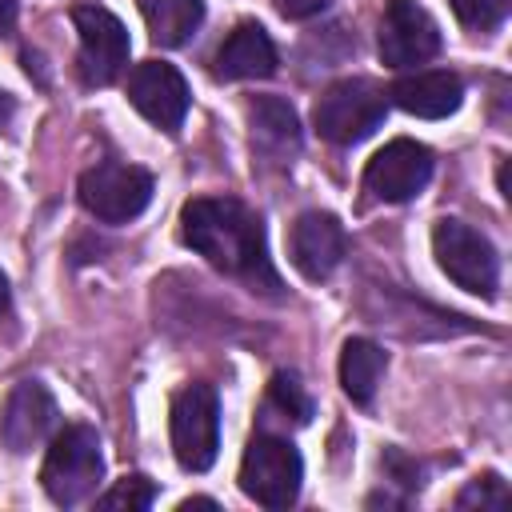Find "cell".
I'll list each match as a JSON object with an SVG mask.
<instances>
[{"mask_svg":"<svg viewBox=\"0 0 512 512\" xmlns=\"http://www.w3.org/2000/svg\"><path fill=\"white\" fill-rule=\"evenodd\" d=\"M448 4H452V12H456L460 24L488 32V28H496L508 16V4L512 0H448Z\"/></svg>","mask_w":512,"mask_h":512,"instance_id":"44dd1931","label":"cell"},{"mask_svg":"<svg viewBox=\"0 0 512 512\" xmlns=\"http://www.w3.org/2000/svg\"><path fill=\"white\" fill-rule=\"evenodd\" d=\"M180 508H216V500H184Z\"/></svg>","mask_w":512,"mask_h":512,"instance_id":"484cf974","label":"cell"},{"mask_svg":"<svg viewBox=\"0 0 512 512\" xmlns=\"http://www.w3.org/2000/svg\"><path fill=\"white\" fill-rule=\"evenodd\" d=\"M212 64H216L220 80H264V76L276 72V48H272V40H268V32L260 24L244 20L216 48Z\"/></svg>","mask_w":512,"mask_h":512,"instance_id":"9a60e30c","label":"cell"},{"mask_svg":"<svg viewBox=\"0 0 512 512\" xmlns=\"http://www.w3.org/2000/svg\"><path fill=\"white\" fill-rule=\"evenodd\" d=\"M152 200V176L136 164L104 160L80 176V204L104 224H128Z\"/></svg>","mask_w":512,"mask_h":512,"instance_id":"52a82bcc","label":"cell"},{"mask_svg":"<svg viewBox=\"0 0 512 512\" xmlns=\"http://www.w3.org/2000/svg\"><path fill=\"white\" fill-rule=\"evenodd\" d=\"M384 368H388L384 348L372 344V340H364V336H352L344 344V352H340V384H344V392L356 404H372Z\"/></svg>","mask_w":512,"mask_h":512,"instance_id":"e0dca14e","label":"cell"},{"mask_svg":"<svg viewBox=\"0 0 512 512\" xmlns=\"http://www.w3.org/2000/svg\"><path fill=\"white\" fill-rule=\"evenodd\" d=\"M4 308H8V276L0 272V312H4Z\"/></svg>","mask_w":512,"mask_h":512,"instance_id":"d4e9b609","label":"cell"},{"mask_svg":"<svg viewBox=\"0 0 512 512\" xmlns=\"http://www.w3.org/2000/svg\"><path fill=\"white\" fill-rule=\"evenodd\" d=\"M248 120H252V144L260 152H268L276 160L296 156V148H300V120H296L292 104H284L280 96H260V100H252Z\"/></svg>","mask_w":512,"mask_h":512,"instance_id":"2e32d148","label":"cell"},{"mask_svg":"<svg viewBox=\"0 0 512 512\" xmlns=\"http://www.w3.org/2000/svg\"><path fill=\"white\" fill-rule=\"evenodd\" d=\"M432 252H436V264L448 272V280H456L464 292H476V296H492L496 292L500 256L488 244V236H480L464 220H436Z\"/></svg>","mask_w":512,"mask_h":512,"instance_id":"5b68a950","label":"cell"},{"mask_svg":"<svg viewBox=\"0 0 512 512\" xmlns=\"http://www.w3.org/2000/svg\"><path fill=\"white\" fill-rule=\"evenodd\" d=\"M172 452L184 472H208L220 448V400L208 384H188L172 400Z\"/></svg>","mask_w":512,"mask_h":512,"instance_id":"8992f818","label":"cell"},{"mask_svg":"<svg viewBox=\"0 0 512 512\" xmlns=\"http://www.w3.org/2000/svg\"><path fill=\"white\" fill-rule=\"evenodd\" d=\"M272 4H276V12L288 16V20H308V16L324 12L332 0H272Z\"/></svg>","mask_w":512,"mask_h":512,"instance_id":"603a6c76","label":"cell"},{"mask_svg":"<svg viewBox=\"0 0 512 512\" xmlns=\"http://www.w3.org/2000/svg\"><path fill=\"white\" fill-rule=\"evenodd\" d=\"M384 112H388L384 88L352 76L324 88V96L312 108V124L328 144H356L384 124Z\"/></svg>","mask_w":512,"mask_h":512,"instance_id":"3957f363","label":"cell"},{"mask_svg":"<svg viewBox=\"0 0 512 512\" xmlns=\"http://www.w3.org/2000/svg\"><path fill=\"white\" fill-rule=\"evenodd\" d=\"M300 480H304V464L300 452L280 440V436H252L240 460V488L248 500L264 504V508H288L300 496Z\"/></svg>","mask_w":512,"mask_h":512,"instance_id":"277c9868","label":"cell"},{"mask_svg":"<svg viewBox=\"0 0 512 512\" xmlns=\"http://www.w3.org/2000/svg\"><path fill=\"white\" fill-rule=\"evenodd\" d=\"M388 100L396 108H404L408 116H420V120H444L460 108L464 100V84L456 72H416V76H404L388 88Z\"/></svg>","mask_w":512,"mask_h":512,"instance_id":"5bb4252c","label":"cell"},{"mask_svg":"<svg viewBox=\"0 0 512 512\" xmlns=\"http://www.w3.org/2000/svg\"><path fill=\"white\" fill-rule=\"evenodd\" d=\"M508 504V488L496 472H484L476 476L460 496H456V508H484V512H500Z\"/></svg>","mask_w":512,"mask_h":512,"instance_id":"ffe728a7","label":"cell"},{"mask_svg":"<svg viewBox=\"0 0 512 512\" xmlns=\"http://www.w3.org/2000/svg\"><path fill=\"white\" fill-rule=\"evenodd\" d=\"M344 248H348V236L332 212H304L292 224L288 256L304 280H328L344 260Z\"/></svg>","mask_w":512,"mask_h":512,"instance_id":"7c38bea8","label":"cell"},{"mask_svg":"<svg viewBox=\"0 0 512 512\" xmlns=\"http://www.w3.org/2000/svg\"><path fill=\"white\" fill-rule=\"evenodd\" d=\"M380 60L388 68H416L440 52V28L416 0H392L380 20Z\"/></svg>","mask_w":512,"mask_h":512,"instance_id":"9c48e42d","label":"cell"},{"mask_svg":"<svg viewBox=\"0 0 512 512\" xmlns=\"http://www.w3.org/2000/svg\"><path fill=\"white\" fill-rule=\"evenodd\" d=\"M428 180H432V152L416 140L384 144L364 168V188L388 204H404V200L420 196Z\"/></svg>","mask_w":512,"mask_h":512,"instance_id":"8fae6325","label":"cell"},{"mask_svg":"<svg viewBox=\"0 0 512 512\" xmlns=\"http://www.w3.org/2000/svg\"><path fill=\"white\" fill-rule=\"evenodd\" d=\"M152 500H156V488H152L148 476H124V480H116L100 496V508H128V512H136V508H148Z\"/></svg>","mask_w":512,"mask_h":512,"instance_id":"d6986e66","label":"cell"},{"mask_svg":"<svg viewBox=\"0 0 512 512\" xmlns=\"http://www.w3.org/2000/svg\"><path fill=\"white\" fill-rule=\"evenodd\" d=\"M272 404H276L280 412H288L296 424H304V420L312 416V400L304 396L300 380L288 376V372H276V376H272Z\"/></svg>","mask_w":512,"mask_h":512,"instance_id":"7402d4cb","label":"cell"},{"mask_svg":"<svg viewBox=\"0 0 512 512\" xmlns=\"http://www.w3.org/2000/svg\"><path fill=\"white\" fill-rule=\"evenodd\" d=\"M16 24V0H0V36H8Z\"/></svg>","mask_w":512,"mask_h":512,"instance_id":"cb8c5ba5","label":"cell"},{"mask_svg":"<svg viewBox=\"0 0 512 512\" xmlns=\"http://www.w3.org/2000/svg\"><path fill=\"white\" fill-rule=\"evenodd\" d=\"M144 24L152 32L156 44L164 48H180L192 40V32L204 20V4L200 0H140Z\"/></svg>","mask_w":512,"mask_h":512,"instance_id":"ac0fdd59","label":"cell"},{"mask_svg":"<svg viewBox=\"0 0 512 512\" xmlns=\"http://www.w3.org/2000/svg\"><path fill=\"white\" fill-rule=\"evenodd\" d=\"M72 24L80 36V80L92 88L112 84L128 64V28L100 4H76Z\"/></svg>","mask_w":512,"mask_h":512,"instance_id":"ba28073f","label":"cell"},{"mask_svg":"<svg viewBox=\"0 0 512 512\" xmlns=\"http://www.w3.org/2000/svg\"><path fill=\"white\" fill-rule=\"evenodd\" d=\"M128 100L160 132H180V124L188 116V104H192V92H188V80L172 64L144 60L128 76Z\"/></svg>","mask_w":512,"mask_h":512,"instance_id":"30bf717a","label":"cell"},{"mask_svg":"<svg viewBox=\"0 0 512 512\" xmlns=\"http://www.w3.org/2000/svg\"><path fill=\"white\" fill-rule=\"evenodd\" d=\"M180 236L188 248H196L212 268L244 280L252 292H276L280 280L268 264L264 224L252 208H244L232 196H200L188 200L180 212Z\"/></svg>","mask_w":512,"mask_h":512,"instance_id":"6da1fadb","label":"cell"},{"mask_svg":"<svg viewBox=\"0 0 512 512\" xmlns=\"http://www.w3.org/2000/svg\"><path fill=\"white\" fill-rule=\"evenodd\" d=\"M8 116H12V104H8V96H4V92H0V124H4V120H8Z\"/></svg>","mask_w":512,"mask_h":512,"instance_id":"4316f807","label":"cell"},{"mask_svg":"<svg viewBox=\"0 0 512 512\" xmlns=\"http://www.w3.org/2000/svg\"><path fill=\"white\" fill-rule=\"evenodd\" d=\"M52 420H56L52 392L40 380H20L0 408V440L8 452L24 456L52 432Z\"/></svg>","mask_w":512,"mask_h":512,"instance_id":"4fadbf2b","label":"cell"},{"mask_svg":"<svg viewBox=\"0 0 512 512\" xmlns=\"http://www.w3.org/2000/svg\"><path fill=\"white\" fill-rule=\"evenodd\" d=\"M104 476V456H100V436L96 428L88 424H68L64 432H56L48 456H44V468H40V480H44V492L52 496V504H80L96 492Z\"/></svg>","mask_w":512,"mask_h":512,"instance_id":"7a4b0ae2","label":"cell"}]
</instances>
